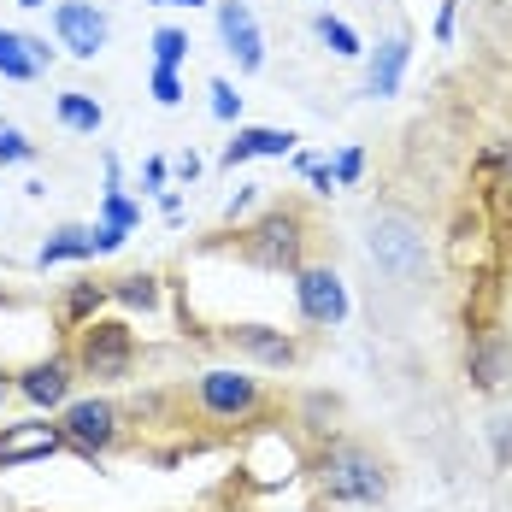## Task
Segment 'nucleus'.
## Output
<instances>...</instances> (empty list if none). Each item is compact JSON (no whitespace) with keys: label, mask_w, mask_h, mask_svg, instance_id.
<instances>
[{"label":"nucleus","mask_w":512,"mask_h":512,"mask_svg":"<svg viewBox=\"0 0 512 512\" xmlns=\"http://www.w3.org/2000/svg\"><path fill=\"white\" fill-rule=\"evenodd\" d=\"M307 471L330 507H377L389 495V460L377 448H365V442H342L336 436V442H324L312 454Z\"/></svg>","instance_id":"f257e3e1"},{"label":"nucleus","mask_w":512,"mask_h":512,"mask_svg":"<svg viewBox=\"0 0 512 512\" xmlns=\"http://www.w3.org/2000/svg\"><path fill=\"white\" fill-rule=\"evenodd\" d=\"M307 212L301 206H271L259 224L236 230V254L259 265V271H301V254H307Z\"/></svg>","instance_id":"f03ea898"},{"label":"nucleus","mask_w":512,"mask_h":512,"mask_svg":"<svg viewBox=\"0 0 512 512\" xmlns=\"http://www.w3.org/2000/svg\"><path fill=\"white\" fill-rule=\"evenodd\" d=\"M365 254L383 277L395 283H418L424 265H430V236L412 212H377L371 218V236H365Z\"/></svg>","instance_id":"7ed1b4c3"},{"label":"nucleus","mask_w":512,"mask_h":512,"mask_svg":"<svg viewBox=\"0 0 512 512\" xmlns=\"http://www.w3.org/2000/svg\"><path fill=\"white\" fill-rule=\"evenodd\" d=\"M71 365L89 371V377H106V383L130 377V365H136V330H130L124 318H89V324L77 330Z\"/></svg>","instance_id":"20e7f679"},{"label":"nucleus","mask_w":512,"mask_h":512,"mask_svg":"<svg viewBox=\"0 0 512 512\" xmlns=\"http://www.w3.org/2000/svg\"><path fill=\"white\" fill-rule=\"evenodd\" d=\"M195 407L218 424H248L265 407V389H259V377L236 371V365H212L195 377Z\"/></svg>","instance_id":"39448f33"},{"label":"nucleus","mask_w":512,"mask_h":512,"mask_svg":"<svg viewBox=\"0 0 512 512\" xmlns=\"http://www.w3.org/2000/svg\"><path fill=\"white\" fill-rule=\"evenodd\" d=\"M465 377H471V389H483V395H501L512 383V336H507L501 318L471 324V336H465Z\"/></svg>","instance_id":"423d86ee"},{"label":"nucleus","mask_w":512,"mask_h":512,"mask_svg":"<svg viewBox=\"0 0 512 512\" xmlns=\"http://www.w3.org/2000/svg\"><path fill=\"white\" fill-rule=\"evenodd\" d=\"M59 430H65V448H77L83 460H101L118 448V436H124V424H118V407L112 401H65L59 412Z\"/></svg>","instance_id":"0eeeda50"},{"label":"nucleus","mask_w":512,"mask_h":512,"mask_svg":"<svg viewBox=\"0 0 512 512\" xmlns=\"http://www.w3.org/2000/svg\"><path fill=\"white\" fill-rule=\"evenodd\" d=\"M295 307L312 330H336V324H348L354 301H348V283L330 265H301L295 271Z\"/></svg>","instance_id":"6e6552de"},{"label":"nucleus","mask_w":512,"mask_h":512,"mask_svg":"<svg viewBox=\"0 0 512 512\" xmlns=\"http://www.w3.org/2000/svg\"><path fill=\"white\" fill-rule=\"evenodd\" d=\"M106 36H112V24L95 0H53V42L71 59H101Z\"/></svg>","instance_id":"1a4fd4ad"},{"label":"nucleus","mask_w":512,"mask_h":512,"mask_svg":"<svg viewBox=\"0 0 512 512\" xmlns=\"http://www.w3.org/2000/svg\"><path fill=\"white\" fill-rule=\"evenodd\" d=\"M218 42L236 59L242 77H254L259 65H265V30H259V18H254L248 0H218Z\"/></svg>","instance_id":"9d476101"},{"label":"nucleus","mask_w":512,"mask_h":512,"mask_svg":"<svg viewBox=\"0 0 512 512\" xmlns=\"http://www.w3.org/2000/svg\"><path fill=\"white\" fill-rule=\"evenodd\" d=\"M65 454V430L53 418H24V424H0V471H18V465H36Z\"/></svg>","instance_id":"9b49d317"},{"label":"nucleus","mask_w":512,"mask_h":512,"mask_svg":"<svg viewBox=\"0 0 512 512\" xmlns=\"http://www.w3.org/2000/svg\"><path fill=\"white\" fill-rule=\"evenodd\" d=\"M136 224H142V206L118 189V159L106 154V189H101V212H95V254H118Z\"/></svg>","instance_id":"f8f14e48"},{"label":"nucleus","mask_w":512,"mask_h":512,"mask_svg":"<svg viewBox=\"0 0 512 512\" xmlns=\"http://www.w3.org/2000/svg\"><path fill=\"white\" fill-rule=\"evenodd\" d=\"M224 342H230L242 359L265 365V371H283V365H295V359H301L295 336H283V330H271V324H230V330H224Z\"/></svg>","instance_id":"ddd939ff"},{"label":"nucleus","mask_w":512,"mask_h":512,"mask_svg":"<svg viewBox=\"0 0 512 512\" xmlns=\"http://www.w3.org/2000/svg\"><path fill=\"white\" fill-rule=\"evenodd\" d=\"M407 59H412V36H407V30L383 36V42H377V53L365 59V95H371V101H389V95H401Z\"/></svg>","instance_id":"4468645a"},{"label":"nucleus","mask_w":512,"mask_h":512,"mask_svg":"<svg viewBox=\"0 0 512 512\" xmlns=\"http://www.w3.org/2000/svg\"><path fill=\"white\" fill-rule=\"evenodd\" d=\"M295 130H277V124H236V136L224 142V165H248V159H289L295 154Z\"/></svg>","instance_id":"2eb2a0df"},{"label":"nucleus","mask_w":512,"mask_h":512,"mask_svg":"<svg viewBox=\"0 0 512 512\" xmlns=\"http://www.w3.org/2000/svg\"><path fill=\"white\" fill-rule=\"evenodd\" d=\"M71 359H36V365H24L18 371V395L30 401V407H42V412H53V407H65L71 401Z\"/></svg>","instance_id":"dca6fc26"},{"label":"nucleus","mask_w":512,"mask_h":512,"mask_svg":"<svg viewBox=\"0 0 512 512\" xmlns=\"http://www.w3.org/2000/svg\"><path fill=\"white\" fill-rule=\"evenodd\" d=\"M53 53L42 36H24V30H0V77L6 83H36L42 71L53 65Z\"/></svg>","instance_id":"f3484780"},{"label":"nucleus","mask_w":512,"mask_h":512,"mask_svg":"<svg viewBox=\"0 0 512 512\" xmlns=\"http://www.w3.org/2000/svg\"><path fill=\"white\" fill-rule=\"evenodd\" d=\"M65 259H101L95 254V224H59L48 242L36 248V265H65Z\"/></svg>","instance_id":"a211bd4d"},{"label":"nucleus","mask_w":512,"mask_h":512,"mask_svg":"<svg viewBox=\"0 0 512 512\" xmlns=\"http://www.w3.org/2000/svg\"><path fill=\"white\" fill-rule=\"evenodd\" d=\"M53 112H59V124H65L71 136H101V124H106V106L95 101V95H83V89H65V95L53 101Z\"/></svg>","instance_id":"6ab92c4d"},{"label":"nucleus","mask_w":512,"mask_h":512,"mask_svg":"<svg viewBox=\"0 0 512 512\" xmlns=\"http://www.w3.org/2000/svg\"><path fill=\"white\" fill-rule=\"evenodd\" d=\"M312 30H318V42H324V48L336 53V59H359V53H365V42H359V30L348 24V18H336L330 6L318 12V24H312Z\"/></svg>","instance_id":"aec40b11"},{"label":"nucleus","mask_w":512,"mask_h":512,"mask_svg":"<svg viewBox=\"0 0 512 512\" xmlns=\"http://www.w3.org/2000/svg\"><path fill=\"white\" fill-rule=\"evenodd\" d=\"M118 307H136V312H159V277L154 271H136V277H118L112 289H106Z\"/></svg>","instance_id":"412c9836"},{"label":"nucleus","mask_w":512,"mask_h":512,"mask_svg":"<svg viewBox=\"0 0 512 512\" xmlns=\"http://www.w3.org/2000/svg\"><path fill=\"white\" fill-rule=\"evenodd\" d=\"M101 301H106V289H101V283H77V289L65 295V307H59V318H65L71 330H83V324H89V318L101 312Z\"/></svg>","instance_id":"4be33fe9"},{"label":"nucleus","mask_w":512,"mask_h":512,"mask_svg":"<svg viewBox=\"0 0 512 512\" xmlns=\"http://www.w3.org/2000/svg\"><path fill=\"white\" fill-rule=\"evenodd\" d=\"M189 48H195L189 30H177V24H159L154 30V65H171V71H177V65L189 59Z\"/></svg>","instance_id":"5701e85b"},{"label":"nucleus","mask_w":512,"mask_h":512,"mask_svg":"<svg viewBox=\"0 0 512 512\" xmlns=\"http://www.w3.org/2000/svg\"><path fill=\"white\" fill-rule=\"evenodd\" d=\"M206 106H212L218 124H242V95H236L230 77H212V83H206Z\"/></svg>","instance_id":"b1692460"},{"label":"nucleus","mask_w":512,"mask_h":512,"mask_svg":"<svg viewBox=\"0 0 512 512\" xmlns=\"http://www.w3.org/2000/svg\"><path fill=\"white\" fill-rule=\"evenodd\" d=\"M330 165V177H336V189H354L359 177H365V148H342L336 159H324Z\"/></svg>","instance_id":"393cba45"},{"label":"nucleus","mask_w":512,"mask_h":512,"mask_svg":"<svg viewBox=\"0 0 512 512\" xmlns=\"http://www.w3.org/2000/svg\"><path fill=\"white\" fill-rule=\"evenodd\" d=\"M30 159H36V142H30L24 130L0 124V165H30Z\"/></svg>","instance_id":"a878e982"},{"label":"nucleus","mask_w":512,"mask_h":512,"mask_svg":"<svg viewBox=\"0 0 512 512\" xmlns=\"http://www.w3.org/2000/svg\"><path fill=\"white\" fill-rule=\"evenodd\" d=\"M148 95H154L159 106H177V101H183V77H177L171 65H154V77H148Z\"/></svg>","instance_id":"bb28decb"},{"label":"nucleus","mask_w":512,"mask_h":512,"mask_svg":"<svg viewBox=\"0 0 512 512\" xmlns=\"http://www.w3.org/2000/svg\"><path fill=\"white\" fill-rule=\"evenodd\" d=\"M336 412H342L336 401H324V395H312V401H307V418H312L307 430H312V436H330V430H336V424H330Z\"/></svg>","instance_id":"cd10ccee"},{"label":"nucleus","mask_w":512,"mask_h":512,"mask_svg":"<svg viewBox=\"0 0 512 512\" xmlns=\"http://www.w3.org/2000/svg\"><path fill=\"white\" fill-rule=\"evenodd\" d=\"M489 442H495V460L512 471V418H495V424H489Z\"/></svg>","instance_id":"c85d7f7f"},{"label":"nucleus","mask_w":512,"mask_h":512,"mask_svg":"<svg viewBox=\"0 0 512 512\" xmlns=\"http://www.w3.org/2000/svg\"><path fill=\"white\" fill-rule=\"evenodd\" d=\"M483 165H489V171H501V177L512 183V136H501V142H489V154H483Z\"/></svg>","instance_id":"c756f323"},{"label":"nucleus","mask_w":512,"mask_h":512,"mask_svg":"<svg viewBox=\"0 0 512 512\" xmlns=\"http://www.w3.org/2000/svg\"><path fill=\"white\" fill-rule=\"evenodd\" d=\"M454 24H460V0H442V12H436V42H454Z\"/></svg>","instance_id":"7c9ffc66"},{"label":"nucleus","mask_w":512,"mask_h":512,"mask_svg":"<svg viewBox=\"0 0 512 512\" xmlns=\"http://www.w3.org/2000/svg\"><path fill=\"white\" fill-rule=\"evenodd\" d=\"M254 201H259V183H242V189L230 195V206H224V218L236 224V218H242V212H248V206H254Z\"/></svg>","instance_id":"2f4dec72"},{"label":"nucleus","mask_w":512,"mask_h":512,"mask_svg":"<svg viewBox=\"0 0 512 512\" xmlns=\"http://www.w3.org/2000/svg\"><path fill=\"white\" fill-rule=\"evenodd\" d=\"M307 183H312V195H336V177H330V165H324V159H312V165H307Z\"/></svg>","instance_id":"473e14b6"},{"label":"nucleus","mask_w":512,"mask_h":512,"mask_svg":"<svg viewBox=\"0 0 512 512\" xmlns=\"http://www.w3.org/2000/svg\"><path fill=\"white\" fill-rule=\"evenodd\" d=\"M171 171H177L183 183H195V177H201V154H195V148H189V154H177V165H171Z\"/></svg>","instance_id":"72a5a7b5"},{"label":"nucleus","mask_w":512,"mask_h":512,"mask_svg":"<svg viewBox=\"0 0 512 512\" xmlns=\"http://www.w3.org/2000/svg\"><path fill=\"white\" fill-rule=\"evenodd\" d=\"M165 177H171L165 159H148V165H142V183H148V189H165Z\"/></svg>","instance_id":"f704fd0d"},{"label":"nucleus","mask_w":512,"mask_h":512,"mask_svg":"<svg viewBox=\"0 0 512 512\" xmlns=\"http://www.w3.org/2000/svg\"><path fill=\"white\" fill-rule=\"evenodd\" d=\"M148 6H206V0H148Z\"/></svg>","instance_id":"c9c22d12"},{"label":"nucleus","mask_w":512,"mask_h":512,"mask_svg":"<svg viewBox=\"0 0 512 512\" xmlns=\"http://www.w3.org/2000/svg\"><path fill=\"white\" fill-rule=\"evenodd\" d=\"M18 6H30V12H36V6H48V0H18Z\"/></svg>","instance_id":"e433bc0d"},{"label":"nucleus","mask_w":512,"mask_h":512,"mask_svg":"<svg viewBox=\"0 0 512 512\" xmlns=\"http://www.w3.org/2000/svg\"><path fill=\"white\" fill-rule=\"evenodd\" d=\"M0 407H6V377H0Z\"/></svg>","instance_id":"4c0bfd02"}]
</instances>
